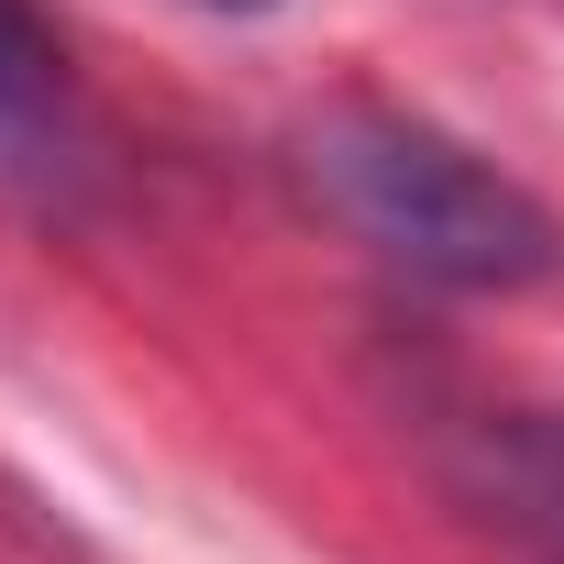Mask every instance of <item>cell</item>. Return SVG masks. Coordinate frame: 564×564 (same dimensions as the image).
Here are the masks:
<instances>
[{
    "label": "cell",
    "mask_w": 564,
    "mask_h": 564,
    "mask_svg": "<svg viewBox=\"0 0 564 564\" xmlns=\"http://www.w3.org/2000/svg\"><path fill=\"white\" fill-rule=\"evenodd\" d=\"M199 12H276V0H199Z\"/></svg>",
    "instance_id": "277c9868"
},
{
    "label": "cell",
    "mask_w": 564,
    "mask_h": 564,
    "mask_svg": "<svg viewBox=\"0 0 564 564\" xmlns=\"http://www.w3.org/2000/svg\"><path fill=\"white\" fill-rule=\"evenodd\" d=\"M421 465L487 542H509L520 564H564V410L443 399L421 410Z\"/></svg>",
    "instance_id": "7a4b0ae2"
},
{
    "label": "cell",
    "mask_w": 564,
    "mask_h": 564,
    "mask_svg": "<svg viewBox=\"0 0 564 564\" xmlns=\"http://www.w3.org/2000/svg\"><path fill=\"white\" fill-rule=\"evenodd\" d=\"M289 177L311 188V210L333 232H355L377 265L421 276L454 300H498V289H542L564 265V221L498 177L476 144H454L421 111L388 100H333L289 133Z\"/></svg>",
    "instance_id": "6da1fadb"
},
{
    "label": "cell",
    "mask_w": 564,
    "mask_h": 564,
    "mask_svg": "<svg viewBox=\"0 0 564 564\" xmlns=\"http://www.w3.org/2000/svg\"><path fill=\"white\" fill-rule=\"evenodd\" d=\"M100 188V133L67 78V45L34 0H0V210L12 221H78Z\"/></svg>",
    "instance_id": "3957f363"
}]
</instances>
